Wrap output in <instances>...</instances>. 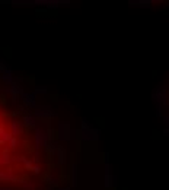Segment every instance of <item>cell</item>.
I'll return each instance as SVG.
<instances>
[{"instance_id": "1", "label": "cell", "mask_w": 169, "mask_h": 190, "mask_svg": "<svg viewBox=\"0 0 169 190\" xmlns=\"http://www.w3.org/2000/svg\"><path fill=\"white\" fill-rule=\"evenodd\" d=\"M13 129H15V130H13V135H19V133L22 132V124H21L19 121H15V123H13Z\"/></svg>"}, {"instance_id": "2", "label": "cell", "mask_w": 169, "mask_h": 190, "mask_svg": "<svg viewBox=\"0 0 169 190\" xmlns=\"http://www.w3.org/2000/svg\"><path fill=\"white\" fill-rule=\"evenodd\" d=\"M25 124L28 126V127H32V126H35V119H34L32 116H28V117H25Z\"/></svg>"}]
</instances>
